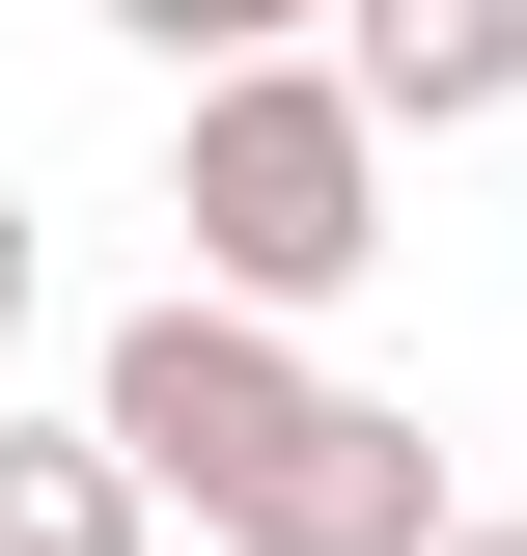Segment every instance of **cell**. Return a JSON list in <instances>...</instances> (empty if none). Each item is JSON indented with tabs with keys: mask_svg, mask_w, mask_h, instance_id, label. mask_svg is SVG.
<instances>
[{
	"mask_svg": "<svg viewBox=\"0 0 527 556\" xmlns=\"http://www.w3.org/2000/svg\"><path fill=\"white\" fill-rule=\"evenodd\" d=\"M445 556H527V529H445Z\"/></svg>",
	"mask_w": 527,
	"mask_h": 556,
	"instance_id": "cell-6",
	"label": "cell"
},
{
	"mask_svg": "<svg viewBox=\"0 0 527 556\" xmlns=\"http://www.w3.org/2000/svg\"><path fill=\"white\" fill-rule=\"evenodd\" d=\"M0 556H139V501H112L83 417H0Z\"/></svg>",
	"mask_w": 527,
	"mask_h": 556,
	"instance_id": "cell-4",
	"label": "cell"
},
{
	"mask_svg": "<svg viewBox=\"0 0 527 556\" xmlns=\"http://www.w3.org/2000/svg\"><path fill=\"white\" fill-rule=\"evenodd\" d=\"M167 223H195V278H167V306L306 334V306H361V278H389V139L333 112V56H222V84H167Z\"/></svg>",
	"mask_w": 527,
	"mask_h": 556,
	"instance_id": "cell-2",
	"label": "cell"
},
{
	"mask_svg": "<svg viewBox=\"0 0 527 556\" xmlns=\"http://www.w3.org/2000/svg\"><path fill=\"white\" fill-rule=\"evenodd\" d=\"M0 334H28V195H0Z\"/></svg>",
	"mask_w": 527,
	"mask_h": 556,
	"instance_id": "cell-5",
	"label": "cell"
},
{
	"mask_svg": "<svg viewBox=\"0 0 527 556\" xmlns=\"http://www.w3.org/2000/svg\"><path fill=\"white\" fill-rule=\"evenodd\" d=\"M83 445H112V501L167 529L195 501L222 556H445V445H416L389 390H333L306 334H222V306H139L112 362H83Z\"/></svg>",
	"mask_w": 527,
	"mask_h": 556,
	"instance_id": "cell-1",
	"label": "cell"
},
{
	"mask_svg": "<svg viewBox=\"0 0 527 556\" xmlns=\"http://www.w3.org/2000/svg\"><path fill=\"white\" fill-rule=\"evenodd\" d=\"M333 112H361V139H472V112H527V0H361V28H333Z\"/></svg>",
	"mask_w": 527,
	"mask_h": 556,
	"instance_id": "cell-3",
	"label": "cell"
}]
</instances>
